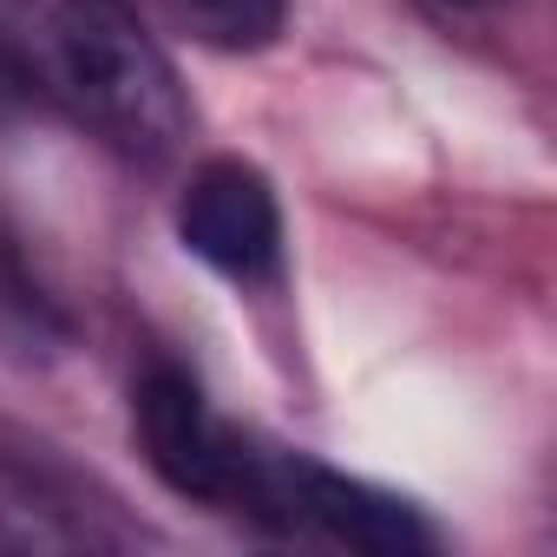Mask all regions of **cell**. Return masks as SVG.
<instances>
[{
    "mask_svg": "<svg viewBox=\"0 0 557 557\" xmlns=\"http://www.w3.org/2000/svg\"><path fill=\"white\" fill-rule=\"evenodd\" d=\"M34 73L119 158L158 164L190 132L184 79L145 27L138 0H40Z\"/></svg>",
    "mask_w": 557,
    "mask_h": 557,
    "instance_id": "obj_1",
    "label": "cell"
},
{
    "mask_svg": "<svg viewBox=\"0 0 557 557\" xmlns=\"http://www.w3.org/2000/svg\"><path fill=\"white\" fill-rule=\"evenodd\" d=\"M236 511H249L262 524H283V531H315V537L368 550V557H426L440 544L433 524L407 498H394L368 479H348L322 459L269 453V446H249Z\"/></svg>",
    "mask_w": 557,
    "mask_h": 557,
    "instance_id": "obj_2",
    "label": "cell"
},
{
    "mask_svg": "<svg viewBox=\"0 0 557 557\" xmlns=\"http://www.w3.org/2000/svg\"><path fill=\"white\" fill-rule=\"evenodd\" d=\"M132 426H138V446L151 459V472L184 492V498H203V505H230L243 498V472H249V440L230 433L203 387L177 368V361H151L132 387Z\"/></svg>",
    "mask_w": 557,
    "mask_h": 557,
    "instance_id": "obj_3",
    "label": "cell"
},
{
    "mask_svg": "<svg viewBox=\"0 0 557 557\" xmlns=\"http://www.w3.org/2000/svg\"><path fill=\"white\" fill-rule=\"evenodd\" d=\"M177 236L197 262H210L230 283H262L283 262V203L256 164L210 158L190 171L177 197Z\"/></svg>",
    "mask_w": 557,
    "mask_h": 557,
    "instance_id": "obj_4",
    "label": "cell"
},
{
    "mask_svg": "<svg viewBox=\"0 0 557 557\" xmlns=\"http://www.w3.org/2000/svg\"><path fill=\"white\" fill-rule=\"evenodd\" d=\"M171 14L210 53H262L283 40L289 0H171Z\"/></svg>",
    "mask_w": 557,
    "mask_h": 557,
    "instance_id": "obj_5",
    "label": "cell"
},
{
    "mask_svg": "<svg viewBox=\"0 0 557 557\" xmlns=\"http://www.w3.org/2000/svg\"><path fill=\"white\" fill-rule=\"evenodd\" d=\"M466 8H479V0H466Z\"/></svg>",
    "mask_w": 557,
    "mask_h": 557,
    "instance_id": "obj_6",
    "label": "cell"
}]
</instances>
